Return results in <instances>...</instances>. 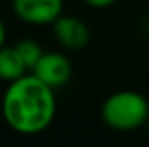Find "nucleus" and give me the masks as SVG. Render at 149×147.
I'll use <instances>...</instances> for the list:
<instances>
[{"instance_id":"nucleus-1","label":"nucleus","mask_w":149,"mask_h":147,"mask_svg":"<svg viewBox=\"0 0 149 147\" xmlns=\"http://www.w3.org/2000/svg\"><path fill=\"white\" fill-rule=\"evenodd\" d=\"M57 111L54 88L35 74H24L9 83L2 97V118L19 135H38L45 132Z\"/></svg>"},{"instance_id":"nucleus-2","label":"nucleus","mask_w":149,"mask_h":147,"mask_svg":"<svg viewBox=\"0 0 149 147\" xmlns=\"http://www.w3.org/2000/svg\"><path fill=\"white\" fill-rule=\"evenodd\" d=\"M101 118L116 132L137 130L149 119V101L135 90L114 92L104 101Z\"/></svg>"},{"instance_id":"nucleus-3","label":"nucleus","mask_w":149,"mask_h":147,"mask_svg":"<svg viewBox=\"0 0 149 147\" xmlns=\"http://www.w3.org/2000/svg\"><path fill=\"white\" fill-rule=\"evenodd\" d=\"M17 19L31 26L54 24L64 12V0H10Z\"/></svg>"},{"instance_id":"nucleus-4","label":"nucleus","mask_w":149,"mask_h":147,"mask_svg":"<svg viewBox=\"0 0 149 147\" xmlns=\"http://www.w3.org/2000/svg\"><path fill=\"white\" fill-rule=\"evenodd\" d=\"M31 73L56 90V88L64 87L71 80L73 66L68 55L61 52H43L37 66L31 69Z\"/></svg>"},{"instance_id":"nucleus-5","label":"nucleus","mask_w":149,"mask_h":147,"mask_svg":"<svg viewBox=\"0 0 149 147\" xmlns=\"http://www.w3.org/2000/svg\"><path fill=\"white\" fill-rule=\"evenodd\" d=\"M56 42L66 50H81L90 42V28L87 23L76 16H61L52 24Z\"/></svg>"},{"instance_id":"nucleus-6","label":"nucleus","mask_w":149,"mask_h":147,"mask_svg":"<svg viewBox=\"0 0 149 147\" xmlns=\"http://www.w3.org/2000/svg\"><path fill=\"white\" fill-rule=\"evenodd\" d=\"M28 71L30 69L26 68L23 57L19 55V52L14 45L12 47L3 45L0 49V80L2 81L12 83V81L19 80L21 76H24Z\"/></svg>"},{"instance_id":"nucleus-7","label":"nucleus","mask_w":149,"mask_h":147,"mask_svg":"<svg viewBox=\"0 0 149 147\" xmlns=\"http://www.w3.org/2000/svg\"><path fill=\"white\" fill-rule=\"evenodd\" d=\"M14 47L17 49L19 55L23 57V61H24V64H26V68H28L30 71L37 66V62L40 61V57L43 55L42 45L38 43L37 40H31V38H23V40H19Z\"/></svg>"},{"instance_id":"nucleus-8","label":"nucleus","mask_w":149,"mask_h":147,"mask_svg":"<svg viewBox=\"0 0 149 147\" xmlns=\"http://www.w3.org/2000/svg\"><path fill=\"white\" fill-rule=\"evenodd\" d=\"M87 5H90V7H94V9H106V7H109L113 5L116 0H83Z\"/></svg>"},{"instance_id":"nucleus-9","label":"nucleus","mask_w":149,"mask_h":147,"mask_svg":"<svg viewBox=\"0 0 149 147\" xmlns=\"http://www.w3.org/2000/svg\"><path fill=\"white\" fill-rule=\"evenodd\" d=\"M5 38H7V28H5L3 21L0 19V49L5 45Z\"/></svg>"}]
</instances>
